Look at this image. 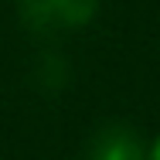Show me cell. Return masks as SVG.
Returning <instances> with one entry per match:
<instances>
[{"mask_svg": "<svg viewBox=\"0 0 160 160\" xmlns=\"http://www.w3.org/2000/svg\"><path fill=\"white\" fill-rule=\"evenodd\" d=\"M99 10V0H21V21L38 34L75 31L89 24Z\"/></svg>", "mask_w": 160, "mask_h": 160, "instance_id": "obj_1", "label": "cell"}, {"mask_svg": "<svg viewBox=\"0 0 160 160\" xmlns=\"http://www.w3.org/2000/svg\"><path fill=\"white\" fill-rule=\"evenodd\" d=\"M89 160H143V157H140V147H136L133 133L112 126V129H106L96 143H92Z\"/></svg>", "mask_w": 160, "mask_h": 160, "instance_id": "obj_2", "label": "cell"}, {"mask_svg": "<svg viewBox=\"0 0 160 160\" xmlns=\"http://www.w3.org/2000/svg\"><path fill=\"white\" fill-rule=\"evenodd\" d=\"M62 72H65V65H62L58 55H44V62H41V78H44L48 85H58V82L65 78Z\"/></svg>", "mask_w": 160, "mask_h": 160, "instance_id": "obj_3", "label": "cell"}, {"mask_svg": "<svg viewBox=\"0 0 160 160\" xmlns=\"http://www.w3.org/2000/svg\"><path fill=\"white\" fill-rule=\"evenodd\" d=\"M153 160H160V140H157V147H153Z\"/></svg>", "mask_w": 160, "mask_h": 160, "instance_id": "obj_4", "label": "cell"}]
</instances>
